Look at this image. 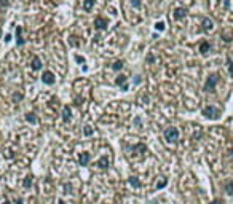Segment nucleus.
Segmentation results:
<instances>
[{"label":"nucleus","mask_w":233,"mask_h":204,"mask_svg":"<svg viewBox=\"0 0 233 204\" xmlns=\"http://www.w3.org/2000/svg\"><path fill=\"white\" fill-rule=\"evenodd\" d=\"M203 115H204L206 118L216 120V118H219L220 110H219V108H216V107H213V105H209V107H204V108H203Z\"/></svg>","instance_id":"obj_1"},{"label":"nucleus","mask_w":233,"mask_h":204,"mask_svg":"<svg viewBox=\"0 0 233 204\" xmlns=\"http://www.w3.org/2000/svg\"><path fill=\"white\" fill-rule=\"evenodd\" d=\"M217 83H219V75H217V73H213V75H209L208 81H206V85H204V89L206 91H214V88H216Z\"/></svg>","instance_id":"obj_2"},{"label":"nucleus","mask_w":233,"mask_h":204,"mask_svg":"<svg viewBox=\"0 0 233 204\" xmlns=\"http://www.w3.org/2000/svg\"><path fill=\"white\" fill-rule=\"evenodd\" d=\"M165 139L168 142H177L179 139V131L176 128H168L165 131Z\"/></svg>","instance_id":"obj_3"},{"label":"nucleus","mask_w":233,"mask_h":204,"mask_svg":"<svg viewBox=\"0 0 233 204\" xmlns=\"http://www.w3.org/2000/svg\"><path fill=\"white\" fill-rule=\"evenodd\" d=\"M42 80H43V83H46V85H53L55 83V75H53V72H45L43 77H42Z\"/></svg>","instance_id":"obj_4"},{"label":"nucleus","mask_w":233,"mask_h":204,"mask_svg":"<svg viewBox=\"0 0 233 204\" xmlns=\"http://www.w3.org/2000/svg\"><path fill=\"white\" fill-rule=\"evenodd\" d=\"M213 27H214L213 19H209V18H204V19H203V29H204V30H213Z\"/></svg>","instance_id":"obj_5"},{"label":"nucleus","mask_w":233,"mask_h":204,"mask_svg":"<svg viewBox=\"0 0 233 204\" xmlns=\"http://www.w3.org/2000/svg\"><path fill=\"white\" fill-rule=\"evenodd\" d=\"M185 14H187V10H185V8H176V11H174L176 19H182V18H185Z\"/></svg>","instance_id":"obj_6"},{"label":"nucleus","mask_w":233,"mask_h":204,"mask_svg":"<svg viewBox=\"0 0 233 204\" xmlns=\"http://www.w3.org/2000/svg\"><path fill=\"white\" fill-rule=\"evenodd\" d=\"M94 24H96V29H106V26H107V19H104V18H97Z\"/></svg>","instance_id":"obj_7"},{"label":"nucleus","mask_w":233,"mask_h":204,"mask_svg":"<svg viewBox=\"0 0 233 204\" xmlns=\"http://www.w3.org/2000/svg\"><path fill=\"white\" fill-rule=\"evenodd\" d=\"M209 49H211V45H209L208 42H203L201 45H200V53H201V54H208Z\"/></svg>","instance_id":"obj_8"},{"label":"nucleus","mask_w":233,"mask_h":204,"mask_svg":"<svg viewBox=\"0 0 233 204\" xmlns=\"http://www.w3.org/2000/svg\"><path fill=\"white\" fill-rule=\"evenodd\" d=\"M88 161H89V155H88V153H80V164H82V166H86Z\"/></svg>","instance_id":"obj_9"},{"label":"nucleus","mask_w":233,"mask_h":204,"mask_svg":"<svg viewBox=\"0 0 233 204\" xmlns=\"http://www.w3.org/2000/svg\"><path fill=\"white\" fill-rule=\"evenodd\" d=\"M107 166H109V161H107V158H102V159H99V161H97V167H99V169H106Z\"/></svg>","instance_id":"obj_10"},{"label":"nucleus","mask_w":233,"mask_h":204,"mask_svg":"<svg viewBox=\"0 0 233 204\" xmlns=\"http://www.w3.org/2000/svg\"><path fill=\"white\" fill-rule=\"evenodd\" d=\"M225 191H227V195H233V182L232 180L225 182Z\"/></svg>","instance_id":"obj_11"},{"label":"nucleus","mask_w":233,"mask_h":204,"mask_svg":"<svg viewBox=\"0 0 233 204\" xmlns=\"http://www.w3.org/2000/svg\"><path fill=\"white\" fill-rule=\"evenodd\" d=\"M32 67H34L35 70H38V69H42V61L38 58H35L34 61H32Z\"/></svg>","instance_id":"obj_12"},{"label":"nucleus","mask_w":233,"mask_h":204,"mask_svg":"<svg viewBox=\"0 0 233 204\" xmlns=\"http://www.w3.org/2000/svg\"><path fill=\"white\" fill-rule=\"evenodd\" d=\"M93 5H94V0H85V5H83V7H85L86 11H89L93 8Z\"/></svg>","instance_id":"obj_13"},{"label":"nucleus","mask_w":233,"mask_h":204,"mask_svg":"<svg viewBox=\"0 0 233 204\" xmlns=\"http://www.w3.org/2000/svg\"><path fill=\"white\" fill-rule=\"evenodd\" d=\"M64 120H70V107L69 105L64 107Z\"/></svg>","instance_id":"obj_14"},{"label":"nucleus","mask_w":233,"mask_h":204,"mask_svg":"<svg viewBox=\"0 0 233 204\" xmlns=\"http://www.w3.org/2000/svg\"><path fill=\"white\" fill-rule=\"evenodd\" d=\"M129 183H131V185H133V187H139V180H137L136 179V177H129Z\"/></svg>","instance_id":"obj_15"},{"label":"nucleus","mask_w":233,"mask_h":204,"mask_svg":"<svg viewBox=\"0 0 233 204\" xmlns=\"http://www.w3.org/2000/svg\"><path fill=\"white\" fill-rule=\"evenodd\" d=\"M16 34H18V45H22V38H21V27L16 29Z\"/></svg>","instance_id":"obj_16"},{"label":"nucleus","mask_w":233,"mask_h":204,"mask_svg":"<svg viewBox=\"0 0 233 204\" xmlns=\"http://www.w3.org/2000/svg\"><path fill=\"white\" fill-rule=\"evenodd\" d=\"M125 81H126V77L125 75H120L118 78H116V85H123Z\"/></svg>","instance_id":"obj_17"},{"label":"nucleus","mask_w":233,"mask_h":204,"mask_svg":"<svg viewBox=\"0 0 233 204\" xmlns=\"http://www.w3.org/2000/svg\"><path fill=\"white\" fill-rule=\"evenodd\" d=\"M228 72H230V75L233 77V61L232 59H228Z\"/></svg>","instance_id":"obj_18"},{"label":"nucleus","mask_w":233,"mask_h":204,"mask_svg":"<svg viewBox=\"0 0 233 204\" xmlns=\"http://www.w3.org/2000/svg\"><path fill=\"white\" fill-rule=\"evenodd\" d=\"M129 3L133 5V7H139V5H141V0H129Z\"/></svg>","instance_id":"obj_19"},{"label":"nucleus","mask_w":233,"mask_h":204,"mask_svg":"<svg viewBox=\"0 0 233 204\" xmlns=\"http://www.w3.org/2000/svg\"><path fill=\"white\" fill-rule=\"evenodd\" d=\"M121 67H123V64H121L120 61H118V62H115V66H113V69H115V70H120Z\"/></svg>","instance_id":"obj_20"},{"label":"nucleus","mask_w":233,"mask_h":204,"mask_svg":"<svg viewBox=\"0 0 233 204\" xmlns=\"http://www.w3.org/2000/svg\"><path fill=\"white\" fill-rule=\"evenodd\" d=\"M165 185H166V179H163V180H161V182H160V183H158V185H157V188H163V187H165Z\"/></svg>","instance_id":"obj_21"},{"label":"nucleus","mask_w":233,"mask_h":204,"mask_svg":"<svg viewBox=\"0 0 233 204\" xmlns=\"http://www.w3.org/2000/svg\"><path fill=\"white\" fill-rule=\"evenodd\" d=\"M91 132H93V129L89 128V126H85V134H86V136H89Z\"/></svg>","instance_id":"obj_22"},{"label":"nucleus","mask_w":233,"mask_h":204,"mask_svg":"<svg viewBox=\"0 0 233 204\" xmlns=\"http://www.w3.org/2000/svg\"><path fill=\"white\" fill-rule=\"evenodd\" d=\"M157 29H158V30H163V29H165V22H158Z\"/></svg>","instance_id":"obj_23"},{"label":"nucleus","mask_w":233,"mask_h":204,"mask_svg":"<svg viewBox=\"0 0 233 204\" xmlns=\"http://www.w3.org/2000/svg\"><path fill=\"white\" fill-rule=\"evenodd\" d=\"M24 185H26V187H31V177H27V179H26V182H24Z\"/></svg>","instance_id":"obj_24"},{"label":"nucleus","mask_w":233,"mask_h":204,"mask_svg":"<svg viewBox=\"0 0 233 204\" xmlns=\"http://www.w3.org/2000/svg\"><path fill=\"white\" fill-rule=\"evenodd\" d=\"M0 5H2V7H7L8 2H7V0H0Z\"/></svg>","instance_id":"obj_25"},{"label":"nucleus","mask_w":233,"mask_h":204,"mask_svg":"<svg viewBox=\"0 0 233 204\" xmlns=\"http://www.w3.org/2000/svg\"><path fill=\"white\" fill-rule=\"evenodd\" d=\"M211 204H223V203H222V201H220V199H214V201H213V203H211Z\"/></svg>","instance_id":"obj_26"},{"label":"nucleus","mask_w":233,"mask_h":204,"mask_svg":"<svg viewBox=\"0 0 233 204\" xmlns=\"http://www.w3.org/2000/svg\"><path fill=\"white\" fill-rule=\"evenodd\" d=\"M77 61H78L80 64H83V62H85V59H83V58H80V56H78V58H77Z\"/></svg>","instance_id":"obj_27"},{"label":"nucleus","mask_w":233,"mask_h":204,"mask_svg":"<svg viewBox=\"0 0 233 204\" xmlns=\"http://www.w3.org/2000/svg\"><path fill=\"white\" fill-rule=\"evenodd\" d=\"M27 120H29V121H35V118L31 117V115H27Z\"/></svg>","instance_id":"obj_28"},{"label":"nucleus","mask_w":233,"mask_h":204,"mask_svg":"<svg viewBox=\"0 0 233 204\" xmlns=\"http://www.w3.org/2000/svg\"><path fill=\"white\" fill-rule=\"evenodd\" d=\"M16 204H22V201H21V199H18V201H16Z\"/></svg>","instance_id":"obj_29"},{"label":"nucleus","mask_w":233,"mask_h":204,"mask_svg":"<svg viewBox=\"0 0 233 204\" xmlns=\"http://www.w3.org/2000/svg\"><path fill=\"white\" fill-rule=\"evenodd\" d=\"M59 204H64V203H62V201H59Z\"/></svg>","instance_id":"obj_30"}]
</instances>
